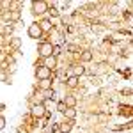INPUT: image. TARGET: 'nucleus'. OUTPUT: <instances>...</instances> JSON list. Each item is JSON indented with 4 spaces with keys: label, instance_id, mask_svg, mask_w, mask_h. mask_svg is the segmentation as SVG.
I'll list each match as a JSON object with an SVG mask.
<instances>
[{
    "label": "nucleus",
    "instance_id": "obj_1",
    "mask_svg": "<svg viewBox=\"0 0 133 133\" xmlns=\"http://www.w3.org/2000/svg\"><path fill=\"white\" fill-rule=\"evenodd\" d=\"M32 115L36 117V119H41L43 115L46 114V108H44V105L43 103H36V105H32Z\"/></svg>",
    "mask_w": 133,
    "mask_h": 133
},
{
    "label": "nucleus",
    "instance_id": "obj_2",
    "mask_svg": "<svg viewBox=\"0 0 133 133\" xmlns=\"http://www.w3.org/2000/svg\"><path fill=\"white\" fill-rule=\"evenodd\" d=\"M51 48H53L51 43H41V44H39V55H41L43 59L51 57Z\"/></svg>",
    "mask_w": 133,
    "mask_h": 133
},
{
    "label": "nucleus",
    "instance_id": "obj_3",
    "mask_svg": "<svg viewBox=\"0 0 133 133\" xmlns=\"http://www.w3.org/2000/svg\"><path fill=\"white\" fill-rule=\"evenodd\" d=\"M48 11V4L46 2H32V12L34 14H43Z\"/></svg>",
    "mask_w": 133,
    "mask_h": 133
},
{
    "label": "nucleus",
    "instance_id": "obj_4",
    "mask_svg": "<svg viewBox=\"0 0 133 133\" xmlns=\"http://www.w3.org/2000/svg\"><path fill=\"white\" fill-rule=\"evenodd\" d=\"M29 36H30L32 39H39L43 36V30H41V27H39V23H32L30 27H29Z\"/></svg>",
    "mask_w": 133,
    "mask_h": 133
},
{
    "label": "nucleus",
    "instance_id": "obj_5",
    "mask_svg": "<svg viewBox=\"0 0 133 133\" xmlns=\"http://www.w3.org/2000/svg\"><path fill=\"white\" fill-rule=\"evenodd\" d=\"M36 75H37V78H39V80H50L51 71L48 69V68H44V66H39V68L36 69Z\"/></svg>",
    "mask_w": 133,
    "mask_h": 133
},
{
    "label": "nucleus",
    "instance_id": "obj_6",
    "mask_svg": "<svg viewBox=\"0 0 133 133\" xmlns=\"http://www.w3.org/2000/svg\"><path fill=\"white\" fill-rule=\"evenodd\" d=\"M43 66H44V68H48V69H55V68H57V57H53V55H51V57H46V59H43Z\"/></svg>",
    "mask_w": 133,
    "mask_h": 133
},
{
    "label": "nucleus",
    "instance_id": "obj_7",
    "mask_svg": "<svg viewBox=\"0 0 133 133\" xmlns=\"http://www.w3.org/2000/svg\"><path fill=\"white\" fill-rule=\"evenodd\" d=\"M62 103H64L66 108H75V105H76V98H75V96H66Z\"/></svg>",
    "mask_w": 133,
    "mask_h": 133
},
{
    "label": "nucleus",
    "instance_id": "obj_8",
    "mask_svg": "<svg viewBox=\"0 0 133 133\" xmlns=\"http://www.w3.org/2000/svg\"><path fill=\"white\" fill-rule=\"evenodd\" d=\"M78 80H80V78H76V76H68V78H66V85H68V87H69V89H75V87H76V85H78Z\"/></svg>",
    "mask_w": 133,
    "mask_h": 133
},
{
    "label": "nucleus",
    "instance_id": "obj_9",
    "mask_svg": "<svg viewBox=\"0 0 133 133\" xmlns=\"http://www.w3.org/2000/svg\"><path fill=\"white\" fill-rule=\"evenodd\" d=\"M73 128V121H66V123H62L61 126H59V130H61V133H69Z\"/></svg>",
    "mask_w": 133,
    "mask_h": 133
},
{
    "label": "nucleus",
    "instance_id": "obj_10",
    "mask_svg": "<svg viewBox=\"0 0 133 133\" xmlns=\"http://www.w3.org/2000/svg\"><path fill=\"white\" fill-rule=\"evenodd\" d=\"M62 114H64L69 121H73V119L76 117V110H75V108H64V112H62Z\"/></svg>",
    "mask_w": 133,
    "mask_h": 133
},
{
    "label": "nucleus",
    "instance_id": "obj_11",
    "mask_svg": "<svg viewBox=\"0 0 133 133\" xmlns=\"http://www.w3.org/2000/svg\"><path fill=\"white\" fill-rule=\"evenodd\" d=\"M39 89H41V91H50L51 89V80H39Z\"/></svg>",
    "mask_w": 133,
    "mask_h": 133
},
{
    "label": "nucleus",
    "instance_id": "obj_12",
    "mask_svg": "<svg viewBox=\"0 0 133 133\" xmlns=\"http://www.w3.org/2000/svg\"><path fill=\"white\" fill-rule=\"evenodd\" d=\"M80 61H82V62H91V61H92V51H89V50L82 51V55H80Z\"/></svg>",
    "mask_w": 133,
    "mask_h": 133
},
{
    "label": "nucleus",
    "instance_id": "obj_13",
    "mask_svg": "<svg viewBox=\"0 0 133 133\" xmlns=\"http://www.w3.org/2000/svg\"><path fill=\"white\" fill-rule=\"evenodd\" d=\"M39 27H41L43 32H48L51 29V21L50 20H43V21H39Z\"/></svg>",
    "mask_w": 133,
    "mask_h": 133
},
{
    "label": "nucleus",
    "instance_id": "obj_14",
    "mask_svg": "<svg viewBox=\"0 0 133 133\" xmlns=\"http://www.w3.org/2000/svg\"><path fill=\"white\" fill-rule=\"evenodd\" d=\"M83 73H85V68H82V66L73 68V76H76V78H80V75H83Z\"/></svg>",
    "mask_w": 133,
    "mask_h": 133
},
{
    "label": "nucleus",
    "instance_id": "obj_15",
    "mask_svg": "<svg viewBox=\"0 0 133 133\" xmlns=\"http://www.w3.org/2000/svg\"><path fill=\"white\" fill-rule=\"evenodd\" d=\"M20 46H21V39L20 37H12V39H11V48H12V50H18Z\"/></svg>",
    "mask_w": 133,
    "mask_h": 133
},
{
    "label": "nucleus",
    "instance_id": "obj_16",
    "mask_svg": "<svg viewBox=\"0 0 133 133\" xmlns=\"http://www.w3.org/2000/svg\"><path fill=\"white\" fill-rule=\"evenodd\" d=\"M9 18H11V20H12V21H18V20H20V18H21V12H20V11H18V9L11 11V12H9Z\"/></svg>",
    "mask_w": 133,
    "mask_h": 133
},
{
    "label": "nucleus",
    "instance_id": "obj_17",
    "mask_svg": "<svg viewBox=\"0 0 133 133\" xmlns=\"http://www.w3.org/2000/svg\"><path fill=\"white\" fill-rule=\"evenodd\" d=\"M61 51H62V48H61V46H57V44H53V48H51V55H53V57H57V55H61Z\"/></svg>",
    "mask_w": 133,
    "mask_h": 133
},
{
    "label": "nucleus",
    "instance_id": "obj_18",
    "mask_svg": "<svg viewBox=\"0 0 133 133\" xmlns=\"http://www.w3.org/2000/svg\"><path fill=\"white\" fill-rule=\"evenodd\" d=\"M126 114V115H131V108L130 107H121V115Z\"/></svg>",
    "mask_w": 133,
    "mask_h": 133
},
{
    "label": "nucleus",
    "instance_id": "obj_19",
    "mask_svg": "<svg viewBox=\"0 0 133 133\" xmlns=\"http://www.w3.org/2000/svg\"><path fill=\"white\" fill-rule=\"evenodd\" d=\"M48 12H50V16H53V18H55V16L59 14V11L55 9V7H48Z\"/></svg>",
    "mask_w": 133,
    "mask_h": 133
},
{
    "label": "nucleus",
    "instance_id": "obj_20",
    "mask_svg": "<svg viewBox=\"0 0 133 133\" xmlns=\"http://www.w3.org/2000/svg\"><path fill=\"white\" fill-rule=\"evenodd\" d=\"M4 126H5V119L0 115V130H4Z\"/></svg>",
    "mask_w": 133,
    "mask_h": 133
},
{
    "label": "nucleus",
    "instance_id": "obj_21",
    "mask_svg": "<svg viewBox=\"0 0 133 133\" xmlns=\"http://www.w3.org/2000/svg\"><path fill=\"white\" fill-rule=\"evenodd\" d=\"M64 108H66V107H64V103H59V110H61V112H64Z\"/></svg>",
    "mask_w": 133,
    "mask_h": 133
}]
</instances>
